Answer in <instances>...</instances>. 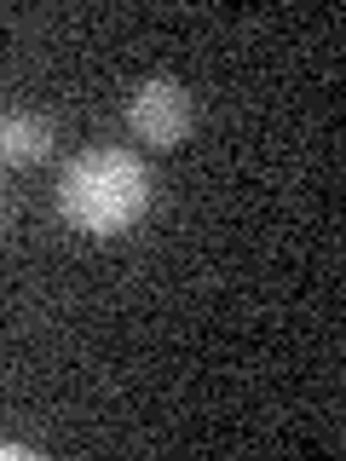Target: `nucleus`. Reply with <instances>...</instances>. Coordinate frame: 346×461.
I'll return each mask as SVG.
<instances>
[{
  "instance_id": "obj_1",
  "label": "nucleus",
  "mask_w": 346,
  "mask_h": 461,
  "mask_svg": "<svg viewBox=\"0 0 346 461\" xmlns=\"http://www.w3.org/2000/svg\"><path fill=\"white\" fill-rule=\"evenodd\" d=\"M156 173L127 144H93L76 150L58 173V213L81 237H122L150 213Z\"/></svg>"
},
{
  "instance_id": "obj_2",
  "label": "nucleus",
  "mask_w": 346,
  "mask_h": 461,
  "mask_svg": "<svg viewBox=\"0 0 346 461\" xmlns=\"http://www.w3.org/2000/svg\"><path fill=\"white\" fill-rule=\"evenodd\" d=\"M191 122H196L191 93H185V81H173V76L139 81L133 98H127V127H133V139L150 144V150H173V144L191 133Z\"/></svg>"
},
{
  "instance_id": "obj_3",
  "label": "nucleus",
  "mask_w": 346,
  "mask_h": 461,
  "mask_svg": "<svg viewBox=\"0 0 346 461\" xmlns=\"http://www.w3.org/2000/svg\"><path fill=\"white\" fill-rule=\"evenodd\" d=\"M52 122L41 110H6L0 115V162L6 167H41L52 156Z\"/></svg>"
},
{
  "instance_id": "obj_4",
  "label": "nucleus",
  "mask_w": 346,
  "mask_h": 461,
  "mask_svg": "<svg viewBox=\"0 0 346 461\" xmlns=\"http://www.w3.org/2000/svg\"><path fill=\"white\" fill-rule=\"evenodd\" d=\"M0 461H35V450L29 444H0Z\"/></svg>"
},
{
  "instance_id": "obj_5",
  "label": "nucleus",
  "mask_w": 346,
  "mask_h": 461,
  "mask_svg": "<svg viewBox=\"0 0 346 461\" xmlns=\"http://www.w3.org/2000/svg\"><path fill=\"white\" fill-rule=\"evenodd\" d=\"M0 202H6V196H0Z\"/></svg>"
}]
</instances>
